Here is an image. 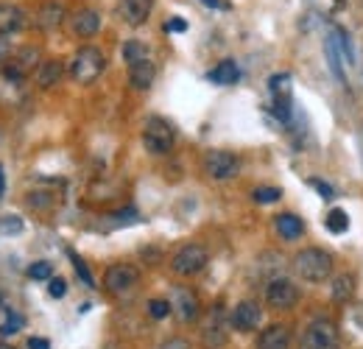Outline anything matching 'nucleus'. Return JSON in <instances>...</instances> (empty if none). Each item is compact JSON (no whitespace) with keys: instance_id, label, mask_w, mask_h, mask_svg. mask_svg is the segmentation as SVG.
<instances>
[{"instance_id":"obj_1","label":"nucleus","mask_w":363,"mask_h":349,"mask_svg":"<svg viewBox=\"0 0 363 349\" xmlns=\"http://www.w3.org/2000/svg\"><path fill=\"white\" fill-rule=\"evenodd\" d=\"M294 271H296L305 282H324V279H330V274H333V257H330L324 249L308 246V249H302V252L294 257Z\"/></svg>"},{"instance_id":"obj_2","label":"nucleus","mask_w":363,"mask_h":349,"mask_svg":"<svg viewBox=\"0 0 363 349\" xmlns=\"http://www.w3.org/2000/svg\"><path fill=\"white\" fill-rule=\"evenodd\" d=\"M104 67H106V56L98 48H92V45L79 48L76 56L70 59V79L76 84H92L104 73Z\"/></svg>"},{"instance_id":"obj_3","label":"nucleus","mask_w":363,"mask_h":349,"mask_svg":"<svg viewBox=\"0 0 363 349\" xmlns=\"http://www.w3.org/2000/svg\"><path fill=\"white\" fill-rule=\"evenodd\" d=\"M174 140H177V131L174 126L165 121V118H148L145 121V129H143V145L151 151V154H168L174 148Z\"/></svg>"},{"instance_id":"obj_4","label":"nucleus","mask_w":363,"mask_h":349,"mask_svg":"<svg viewBox=\"0 0 363 349\" xmlns=\"http://www.w3.org/2000/svg\"><path fill=\"white\" fill-rule=\"evenodd\" d=\"M207 262H210V255H207L204 246H199V243H187V246H182L179 252L171 257V268H174L179 277H193V274L204 271Z\"/></svg>"},{"instance_id":"obj_5","label":"nucleus","mask_w":363,"mask_h":349,"mask_svg":"<svg viewBox=\"0 0 363 349\" xmlns=\"http://www.w3.org/2000/svg\"><path fill=\"white\" fill-rule=\"evenodd\" d=\"M137 282H140V271H137L135 265H126V262L109 265L106 274H104V285H106V291L115 294V297L129 294Z\"/></svg>"},{"instance_id":"obj_6","label":"nucleus","mask_w":363,"mask_h":349,"mask_svg":"<svg viewBox=\"0 0 363 349\" xmlns=\"http://www.w3.org/2000/svg\"><path fill=\"white\" fill-rule=\"evenodd\" d=\"M266 302L274 310H291L299 302V288L285 277H274L272 282L266 285Z\"/></svg>"},{"instance_id":"obj_7","label":"nucleus","mask_w":363,"mask_h":349,"mask_svg":"<svg viewBox=\"0 0 363 349\" xmlns=\"http://www.w3.org/2000/svg\"><path fill=\"white\" fill-rule=\"evenodd\" d=\"M240 171V162L232 151H210L204 157V174L216 182H227L232 176H238Z\"/></svg>"},{"instance_id":"obj_8","label":"nucleus","mask_w":363,"mask_h":349,"mask_svg":"<svg viewBox=\"0 0 363 349\" xmlns=\"http://www.w3.org/2000/svg\"><path fill=\"white\" fill-rule=\"evenodd\" d=\"M302 349H338V330H335V324H330L324 318L313 321L305 330Z\"/></svg>"},{"instance_id":"obj_9","label":"nucleus","mask_w":363,"mask_h":349,"mask_svg":"<svg viewBox=\"0 0 363 349\" xmlns=\"http://www.w3.org/2000/svg\"><path fill=\"white\" fill-rule=\"evenodd\" d=\"M260 321H263V310L255 302H238L235 310H232V316H229V324L238 333H252V330L260 327Z\"/></svg>"},{"instance_id":"obj_10","label":"nucleus","mask_w":363,"mask_h":349,"mask_svg":"<svg viewBox=\"0 0 363 349\" xmlns=\"http://www.w3.org/2000/svg\"><path fill=\"white\" fill-rule=\"evenodd\" d=\"M227 318H224V310L221 307H213L204 330H201V338L207 347H224L227 344Z\"/></svg>"},{"instance_id":"obj_11","label":"nucleus","mask_w":363,"mask_h":349,"mask_svg":"<svg viewBox=\"0 0 363 349\" xmlns=\"http://www.w3.org/2000/svg\"><path fill=\"white\" fill-rule=\"evenodd\" d=\"M291 327L288 324H272L257 336V349H288L291 347Z\"/></svg>"},{"instance_id":"obj_12","label":"nucleus","mask_w":363,"mask_h":349,"mask_svg":"<svg viewBox=\"0 0 363 349\" xmlns=\"http://www.w3.org/2000/svg\"><path fill=\"white\" fill-rule=\"evenodd\" d=\"M154 9V0H121V14L129 26H143Z\"/></svg>"},{"instance_id":"obj_13","label":"nucleus","mask_w":363,"mask_h":349,"mask_svg":"<svg viewBox=\"0 0 363 349\" xmlns=\"http://www.w3.org/2000/svg\"><path fill=\"white\" fill-rule=\"evenodd\" d=\"M154 76H157V67H154V62L148 56L135 62V65H129V82H132L135 89H148L154 84Z\"/></svg>"},{"instance_id":"obj_14","label":"nucleus","mask_w":363,"mask_h":349,"mask_svg":"<svg viewBox=\"0 0 363 349\" xmlns=\"http://www.w3.org/2000/svg\"><path fill=\"white\" fill-rule=\"evenodd\" d=\"M171 305H174V310H177V316H179L182 321H193L199 316V299L187 288H177L174 291V302Z\"/></svg>"},{"instance_id":"obj_15","label":"nucleus","mask_w":363,"mask_h":349,"mask_svg":"<svg viewBox=\"0 0 363 349\" xmlns=\"http://www.w3.org/2000/svg\"><path fill=\"white\" fill-rule=\"evenodd\" d=\"M26 23L23 9L11 6V3H0V37H11L14 31H20Z\"/></svg>"},{"instance_id":"obj_16","label":"nucleus","mask_w":363,"mask_h":349,"mask_svg":"<svg viewBox=\"0 0 363 349\" xmlns=\"http://www.w3.org/2000/svg\"><path fill=\"white\" fill-rule=\"evenodd\" d=\"M101 28V14L95 9H82L73 14V34L79 37H95Z\"/></svg>"},{"instance_id":"obj_17","label":"nucleus","mask_w":363,"mask_h":349,"mask_svg":"<svg viewBox=\"0 0 363 349\" xmlns=\"http://www.w3.org/2000/svg\"><path fill=\"white\" fill-rule=\"evenodd\" d=\"M62 20H65V6H62V3H53V0H50V3H43L40 11H37V17H34V23H37L43 31L59 28Z\"/></svg>"},{"instance_id":"obj_18","label":"nucleus","mask_w":363,"mask_h":349,"mask_svg":"<svg viewBox=\"0 0 363 349\" xmlns=\"http://www.w3.org/2000/svg\"><path fill=\"white\" fill-rule=\"evenodd\" d=\"M62 73H65V65H62L59 59H45V62L40 65V70H37V84L43 89L53 87V84H59Z\"/></svg>"},{"instance_id":"obj_19","label":"nucleus","mask_w":363,"mask_h":349,"mask_svg":"<svg viewBox=\"0 0 363 349\" xmlns=\"http://www.w3.org/2000/svg\"><path fill=\"white\" fill-rule=\"evenodd\" d=\"M277 232L285 240H296V238H302L305 223H302V218H296L294 213H282V216H277Z\"/></svg>"},{"instance_id":"obj_20","label":"nucleus","mask_w":363,"mask_h":349,"mask_svg":"<svg viewBox=\"0 0 363 349\" xmlns=\"http://www.w3.org/2000/svg\"><path fill=\"white\" fill-rule=\"evenodd\" d=\"M238 65L232 62V59H224V62H218L213 70H210V82L213 84H221V87H227V84H235L238 82Z\"/></svg>"},{"instance_id":"obj_21","label":"nucleus","mask_w":363,"mask_h":349,"mask_svg":"<svg viewBox=\"0 0 363 349\" xmlns=\"http://www.w3.org/2000/svg\"><path fill=\"white\" fill-rule=\"evenodd\" d=\"M330 291H333V299H335V302H350L352 294H355V279H352L350 274H341V277L333 279Z\"/></svg>"},{"instance_id":"obj_22","label":"nucleus","mask_w":363,"mask_h":349,"mask_svg":"<svg viewBox=\"0 0 363 349\" xmlns=\"http://www.w3.org/2000/svg\"><path fill=\"white\" fill-rule=\"evenodd\" d=\"M37 56H40V50H37V48H26V50H20V56H14L9 65H11V67H17V70L26 76V73H28V67H34V65H37Z\"/></svg>"},{"instance_id":"obj_23","label":"nucleus","mask_w":363,"mask_h":349,"mask_svg":"<svg viewBox=\"0 0 363 349\" xmlns=\"http://www.w3.org/2000/svg\"><path fill=\"white\" fill-rule=\"evenodd\" d=\"M324 223H327V229H330V232H335V235H344V232L350 229V218H347V213H344V210H330Z\"/></svg>"},{"instance_id":"obj_24","label":"nucleus","mask_w":363,"mask_h":349,"mask_svg":"<svg viewBox=\"0 0 363 349\" xmlns=\"http://www.w3.org/2000/svg\"><path fill=\"white\" fill-rule=\"evenodd\" d=\"M269 87H272L274 98H291V76L288 73H277V76H272Z\"/></svg>"},{"instance_id":"obj_25","label":"nucleus","mask_w":363,"mask_h":349,"mask_svg":"<svg viewBox=\"0 0 363 349\" xmlns=\"http://www.w3.org/2000/svg\"><path fill=\"white\" fill-rule=\"evenodd\" d=\"M171 313H174V305H171L168 299H151V302H148V316L157 318V321H160V318H168Z\"/></svg>"},{"instance_id":"obj_26","label":"nucleus","mask_w":363,"mask_h":349,"mask_svg":"<svg viewBox=\"0 0 363 349\" xmlns=\"http://www.w3.org/2000/svg\"><path fill=\"white\" fill-rule=\"evenodd\" d=\"M148 56V50L143 48V43H137V40H129V43L123 45V59L129 62V65H135L140 59H145Z\"/></svg>"},{"instance_id":"obj_27","label":"nucleus","mask_w":363,"mask_h":349,"mask_svg":"<svg viewBox=\"0 0 363 349\" xmlns=\"http://www.w3.org/2000/svg\"><path fill=\"white\" fill-rule=\"evenodd\" d=\"M327 56H330V67H333V73L344 82V67H341V53H338V48H335V40L330 37L327 40Z\"/></svg>"},{"instance_id":"obj_28","label":"nucleus","mask_w":363,"mask_h":349,"mask_svg":"<svg viewBox=\"0 0 363 349\" xmlns=\"http://www.w3.org/2000/svg\"><path fill=\"white\" fill-rule=\"evenodd\" d=\"M279 196H282V190H277V187H257L252 193V199L257 204H274V201H279Z\"/></svg>"},{"instance_id":"obj_29","label":"nucleus","mask_w":363,"mask_h":349,"mask_svg":"<svg viewBox=\"0 0 363 349\" xmlns=\"http://www.w3.org/2000/svg\"><path fill=\"white\" fill-rule=\"evenodd\" d=\"M28 277H31V279H53V265H50V262H45V260L31 262Z\"/></svg>"},{"instance_id":"obj_30","label":"nucleus","mask_w":363,"mask_h":349,"mask_svg":"<svg viewBox=\"0 0 363 349\" xmlns=\"http://www.w3.org/2000/svg\"><path fill=\"white\" fill-rule=\"evenodd\" d=\"M20 330H23V316H17V313H9L6 321L0 324V333H3V336H14V333H20Z\"/></svg>"},{"instance_id":"obj_31","label":"nucleus","mask_w":363,"mask_h":349,"mask_svg":"<svg viewBox=\"0 0 363 349\" xmlns=\"http://www.w3.org/2000/svg\"><path fill=\"white\" fill-rule=\"evenodd\" d=\"M0 232L3 235H20L23 232V221L17 218V216H3L0 218Z\"/></svg>"},{"instance_id":"obj_32","label":"nucleus","mask_w":363,"mask_h":349,"mask_svg":"<svg viewBox=\"0 0 363 349\" xmlns=\"http://www.w3.org/2000/svg\"><path fill=\"white\" fill-rule=\"evenodd\" d=\"M274 115L279 121H288L291 118V98H277L274 101Z\"/></svg>"},{"instance_id":"obj_33","label":"nucleus","mask_w":363,"mask_h":349,"mask_svg":"<svg viewBox=\"0 0 363 349\" xmlns=\"http://www.w3.org/2000/svg\"><path fill=\"white\" fill-rule=\"evenodd\" d=\"M48 294H50L53 299H62V297L67 294V282H65L62 277H53V279H50V285H48Z\"/></svg>"},{"instance_id":"obj_34","label":"nucleus","mask_w":363,"mask_h":349,"mask_svg":"<svg viewBox=\"0 0 363 349\" xmlns=\"http://www.w3.org/2000/svg\"><path fill=\"white\" fill-rule=\"evenodd\" d=\"M335 37L341 40V48H344V56H347V59L352 62V59H355V53H352V45H350V37H347V31H344V28H335Z\"/></svg>"},{"instance_id":"obj_35","label":"nucleus","mask_w":363,"mask_h":349,"mask_svg":"<svg viewBox=\"0 0 363 349\" xmlns=\"http://www.w3.org/2000/svg\"><path fill=\"white\" fill-rule=\"evenodd\" d=\"M14 50H11V43L6 40V37H0V65H6V62H11L14 56H11Z\"/></svg>"},{"instance_id":"obj_36","label":"nucleus","mask_w":363,"mask_h":349,"mask_svg":"<svg viewBox=\"0 0 363 349\" xmlns=\"http://www.w3.org/2000/svg\"><path fill=\"white\" fill-rule=\"evenodd\" d=\"M73 257V265H76V271H79V277L87 282V285H92V277H90V271H87V265L82 262V257H76V255H70Z\"/></svg>"},{"instance_id":"obj_37","label":"nucleus","mask_w":363,"mask_h":349,"mask_svg":"<svg viewBox=\"0 0 363 349\" xmlns=\"http://www.w3.org/2000/svg\"><path fill=\"white\" fill-rule=\"evenodd\" d=\"M311 184L321 193V199H333V187H330V184H324V182H318V179H313Z\"/></svg>"},{"instance_id":"obj_38","label":"nucleus","mask_w":363,"mask_h":349,"mask_svg":"<svg viewBox=\"0 0 363 349\" xmlns=\"http://www.w3.org/2000/svg\"><path fill=\"white\" fill-rule=\"evenodd\" d=\"M165 31H177V34H182V31H187V23L179 20V17H174V20L165 26Z\"/></svg>"},{"instance_id":"obj_39","label":"nucleus","mask_w":363,"mask_h":349,"mask_svg":"<svg viewBox=\"0 0 363 349\" xmlns=\"http://www.w3.org/2000/svg\"><path fill=\"white\" fill-rule=\"evenodd\" d=\"M160 349H190V344L184 338H171V341H165Z\"/></svg>"},{"instance_id":"obj_40","label":"nucleus","mask_w":363,"mask_h":349,"mask_svg":"<svg viewBox=\"0 0 363 349\" xmlns=\"http://www.w3.org/2000/svg\"><path fill=\"white\" fill-rule=\"evenodd\" d=\"M28 349H50L45 338H28Z\"/></svg>"},{"instance_id":"obj_41","label":"nucleus","mask_w":363,"mask_h":349,"mask_svg":"<svg viewBox=\"0 0 363 349\" xmlns=\"http://www.w3.org/2000/svg\"><path fill=\"white\" fill-rule=\"evenodd\" d=\"M3 190H6V176H3V165H0V196H3Z\"/></svg>"},{"instance_id":"obj_42","label":"nucleus","mask_w":363,"mask_h":349,"mask_svg":"<svg viewBox=\"0 0 363 349\" xmlns=\"http://www.w3.org/2000/svg\"><path fill=\"white\" fill-rule=\"evenodd\" d=\"M204 6H218V0H201Z\"/></svg>"}]
</instances>
